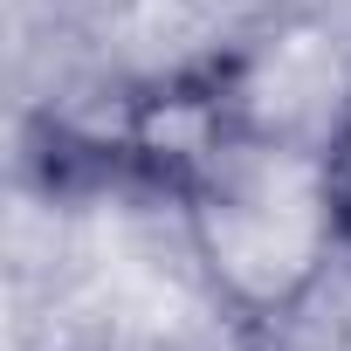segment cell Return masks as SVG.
Instances as JSON below:
<instances>
[{
    "mask_svg": "<svg viewBox=\"0 0 351 351\" xmlns=\"http://www.w3.org/2000/svg\"><path fill=\"white\" fill-rule=\"evenodd\" d=\"M324 180H330V221H337V255L351 262V110L324 138Z\"/></svg>",
    "mask_w": 351,
    "mask_h": 351,
    "instance_id": "cell-2",
    "label": "cell"
},
{
    "mask_svg": "<svg viewBox=\"0 0 351 351\" xmlns=\"http://www.w3.org/2000/svg\"><path fill=\"white\" fill-rule=\"evenodd\" d=\"M344 110H351V104H344Z\"/></svg>",
    "mask_w": 351,
    "mask_h": 351,
    "instance_id": "cell-3",
    "label": "cell"
},
{
    "mask_svg": "<svg viewBox=\"0 0 351 351\" xmlns=\"http://www.w3.org/2000/svg\"><path fill=\"white\" fill-rule=\"evenodd\" d=\"M193 241V262L221 310L241 324H282L310 303L337 255L330 221V180H324V145L269 124H241L221 138L186 186L172 193Z\"/></svg>",
    "mask_w": 351,
    "mask_h": 351,
    "instance_id": "cell-1",
    "label": "cell"
}]
</instances>
